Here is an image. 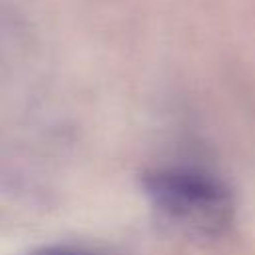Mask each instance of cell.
Listing matches in <instances>:
<instances>
[{"mask_svg": "<svg viewBox=\"0 0 255 255\" xmlns=\"http://www.w3.org/2000/svg\"><path fill=\"white\" fill-rule=\"evenodd\" d=\"M28 255H94V253L80 247H70V245H46V247H38Z\"/></svg>", "mask_w": 255, "mask_h": 255, "instance_id": "7a4b0ae2", "label": "cell"}, {"mask_svg": "<svg viewBox=\"0 0 255 255\" xmlns=\"http://www.w3.org/2000/svg\"><path fill=\"white\" fill-rule=\"evenodd\" d=\"M149 203L175 227L197 237H219L233 223L231 189L213 173L189 165L155 167L143 175Z\"/></svg>", "mask_w": 255, "mask_h": 255, "instance_id": "6da1fadb", "label": "cell"}]
</instances>
